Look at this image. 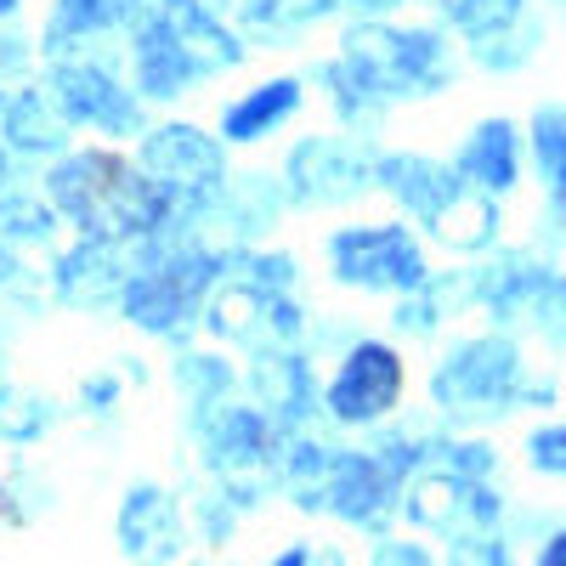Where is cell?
Listing matches in <instances>:
<instances>
[]
</instances>
